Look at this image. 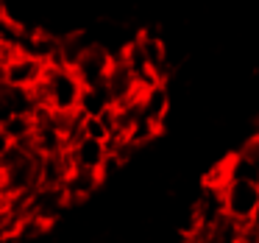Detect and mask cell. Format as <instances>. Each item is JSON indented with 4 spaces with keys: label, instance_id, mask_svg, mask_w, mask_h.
<instances>
[{
    "label": "cell",
    "instance_id": "cell-1",
    "mask_svg": "<svg viewBox=\"0 0 259 243\" xmlns=\"http://www.w3.org/2000/svg\"><path fill=\"white\" fill-rule=\"evenodd\" d=\"M39 107L48 112H78L84 84L67 64H48L42 81L34 87Z\"/></svg>",
    "mask_w": 259,
    "mask_h": 243
},
{
    "label": "cell",
    "instance_id": "cell-2",
    "mask_svg": "<svg viewBox=\"0 0 259 243\" xmlns=\"http://www.w3.org/2000/svg\"><path fill=\"white\" fill-rule=\"evenodd\" d=\"M223 213L226 218L237 221L240 226L253 224L256 215V201H259V182H248V179H229L223 187Z\"/></svg>",
    "mask_w": 259,
    "mask_h": 243
},
{
    "label": "cell",
    "instance_id": "cell-3",
    "mask_svg": "<svg viewBox=\"0 0 259 243\" xmlns=\"http://www.w3.org/2000/svg\"><path fill=\"white\" fill-rule=\"evenodd\" d=\"M48 64L31 53L14 51L6 62H0V84L14 87V90H34L42 81Z\"/></svg>",
    "mask_w": 259,
    "mask_h": 243
},
{
    "label": "cell",
    "instance_id": "cell-4",
    "mask_svg": "<svg viewBox=\"0 0 259 243\" xmlns=\"http://www.w3.org/2000/svg\"><path fill=\"white\" fill-rule=\"evenodd\" d=\"M112 53L106 51L103 45L92 42L84 53L78 56V62L73 64V73L78 76V81L84 87H101L109 76V67H112Z\"/></svg>",
    "mask_w": 259,
    "mask_h": 243
},
{
    "label": "cell",
    "instance_id": "cell-5",
    "mask_svg": "<svg viewBox=\"0 0 259 243\" xmlns=\"http://www.w3.org/2000/svg\"><path fill=\"white\" fill-rule=\"evenodd\" d=\"M67 159L73 168L95 170V173L103 176V168H106V159H109V148L103 140H92V137L81 134L67 146Z\"/></svg>",
    "mask_w": 259,
    "mask_h": 243
},
{
    "label": "cell",
    "instance_id": "cell-6",
    "mask_svg": "<svg viewBox=\"0 0 259 243\" xmlns=\"http://www.w3.org/2000/svg\"><path fill=\"white\" fill-rule=\"evenodd\" d=\"M101 185H103V176L95 173V170L70 168V173H67V179H64L62 190H64V196H67L70 204H78V201H87L90 196H95Z\"/></svg>",
    "mask_w": 259,
    "mask_h": 243
},
{
    "label": "cell",
    "instance_id": "cell-7",
    "mask_svg": "<svg viewBox=\"0 0 259 243\" xmlns=\"http://www.w3.org/2000/svg\"><path fill=\"white\" fill-rule=\"evenodd\" d=\"M240 243H259V226H256V224H248V226H242Z\"/></svg>",
    "mask_w": 259,
    "mask_h": 243
},
{
    "label": "cell",
    "instance_id": "cell-8",
    "mask_svg": "<svg viewBox=\"0 0 259 243\" xmlns=\"http://www.w3.org/2000/svg\"><path fill=\"white\" fill-rule=\"evenodd\" d=\"M242 151H245V154H248V157H251V162H253V165H256V170H259V134H256V137H253V140H251V143H248V146H245V148H242Z\"/></svg>",
    "mask_w": 259,
    "mask_h": 243
},
{
    "label": "cell",
    "instance_id": "cell-9",
    "mask_svg": "<svg viewBox=\"0 0 259 243\" xmlns=\"http://www.w3.org/2000/svg\"><path fill=\"white\" fill-rule=\"evenodd\" d=\"M3 215H6V196L0 193V226H3Z\"/></svg>",
    "mask_w": 259,
    "mask_h": 243
},
{
    "label": "cell",
    "instance_id": "cell-10",
    "mask_svg": "<svg viewBox=\"0 0 259 243\" xmlns=\"http://www.w3.org/2000/svg\"><path fill=\"white\" fill-rule=\"evenodd\" d=\"M253 224H259V201H256V215H253Z\"/></svg>",
    "mask_w": 259,
    "mask_h": 243
},
{
    "label": "cell",
    "instance_id": "cell-11",
    "mask_svg": "<svg viewBox=\"0 0 259 243\" xmlns=\"http://www.w3.org/2000/svg\"><path fill=\"white\" fill-rule=\"evenodd\" d=\"M256 226H259V224H256Z\"/></svg>",
    "mask_w": 259,
    "mask_h": 243
}]
</instances>
